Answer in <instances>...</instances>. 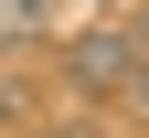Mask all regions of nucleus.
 Masks as SVG:
<instances>
[{
    "label": "nucleus",
    "instance_id": "f257e3e1",
    "mask_svg": "<svg viewBox=\"0 0 149 138\" xmlns=\"http://www.w3.org/2000/svg\"><path fill=\"white\" fill-rule=\"evenodd\" d=\"M128 32H74L64 43V85H85V96H117V74H128Z\"/></svg>",
    "mask_w": 149,
    "mask_h": 138
},
{
    "label": "nucleus",
    "instance_id": "f03ea898",
    "mask_svg": "<svg viewBox=\"0 0 149 138\" xmlns=\"http://www.w3.org/2000/svg\"><path fill=\"white\" fill-rule=\"evenodd\" d=\"M117 106H128V117H149V53H128V74H117Z\"/></svg>",
    "mask_w": 149,
    "mask_h": 138
},
{
    "label": "nucleus",
    "instance_id": "7ed1b4c3",
    "mask_svg": "<svg viewBox=\"0 0 149 138\" xmlns=\"http://www.w3.org/2000/svg\"><path fill=\"white\" fill-rule=\"evenodd\" d=\"M22 138H96V117H32Z\"/></svg>",
    "mask_w": 149,
    "mask_h": 138
},
{
    "label": "nucleus",
    "instance_id": "20e7f679",
    "mask_svg": "<svg viewBox=\"0 0 149 138\" xmlns=\"http://www.w3.org/2000/svg\"><path fill=\"white\" fill-rule=\"evenodd\" d=\"M128 43H139V53H149V0H139V32H128Z\"/></svg>",
    "mask_w": 149,
    "mask_h": 138
}]
</instances>
